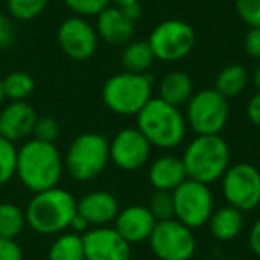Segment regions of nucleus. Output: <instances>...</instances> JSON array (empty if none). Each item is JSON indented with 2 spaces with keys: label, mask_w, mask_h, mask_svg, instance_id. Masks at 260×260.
<instances>
[{
  "label": "nucleus",
  "mask_w": 260,
  "mask_h": 260,
  "mask_svg": "<svg viewBox=\"0 0 260 260\" xmlns=\"http://www.w3.org/2000/svg\"><path fill=\"white\" fill-rule=\"evenodd\" d=\"M64 171V159L54 143L30 138L16 152V177L32 192L57 187Z\"/></svg>",
  "instance_id": "1"
},
{
  "label": "nucleus",
  "mask_w": 260,
  "mask_h": 260,
  "mask_svg": "<svg viewBox=\"0 0 260 260\" xmlns=\"http://www.w3.org/2000/svg\"><path fill=\"white\" fill-rule=\"evenodd\" d=\"M77 214V200L62 187L34 192L25 209L27 226L40 235H59L70 228Z\"/></svg>",
  "instance_id": "2"
},
{
  "label": "nucleus",
  "mask_w": 260,
  "mask_h": 260,
  "mask_svg": "<svg viewBox=\"0 0 260 260\" xmlns=\"http://www.w3.org/2000/svg\"><path fill=\"white\" fill-rule=\"evenodd\" d=\"M138 130L155 148L173 150L182 145L187 134V121L180 107L164 102L162 98H152L138 112Z\"/></svg>",
  "instance_id": "3"
},
{
  "label": "nucleus",
  "mask_w": 260,
  "mask_h": 260,
  "mask_svg": "<svg viewBox=\"0 0 260 260\" xmlns=\"http://www.w3.org/2000/svg\"><path fill=\"white\" fill-rule=\"evenodd\" d=\"M182 162L187 178L210 185L221 180L230 168V146L221 134L196 136L185 146Z\"/></svg>",
  "instance_id": "4"
},
{
  "label": "nucleus",
  "mask_w": 260,
  "mask_h": 260,
  "mask_svg": "<svg viewBox=\"0 0 260 260\" xmlns=\"http://www.w3.org/2000/svg\"><path fill=\"white\" fill-rule=\"evenodd\" d=\"M152 98V77L148 73H116L102 87L105 107L119 116H138Z\"/></svg>",
  "instance_id": "5"
},
{
  "label": "nucleus",
  "mask_w": 260,
  "mask_h": 260,
  "mask_svg": "<svg viewBox=\"0 0 260 260\" xmlns=\"http://www.w3.org/2000/svg\"><path fill=\"white\" fill-rule=\"evenodd\" d=\"M62 159L66 173L73 180L91 182L100 177L111 162L109 141L98 132H84L73 139Z\"/></svg>",
  "instance_id": "6"
},
{
  "label": "nucleus",
  "mask_w": 260,
  "mask_h": 260,
  "mask_svg": "<svg viewBox=\"0 0 260 260\" xmlns=\"http://www.w3.org/2000/svg\"><path fill=\"white\" fill-rule=\"evenodd\" d=\"M185 105V121L196 136H216L226 126L230 114L228 98L217 93L214 87L194 91Z\"/></svg>",
  "instance_id": "7"
},
{
  "label": "nucleus",
  "mask_w": 260,
  "mask_h": 260,
  "mask_svg": "<svg viewBox=\"0 0 260 260\" xmlns=\"http://www.w3.org/2000/svg\"><path fill=\"white\" fill-rule=\"evenodd\" d=\"M148 43L157 61L177 62L192 52L196 45V34L187 22L170 18L153 27Z\"/></svg>",
  "instance_id": "8"
},
{
  "label": "nucleus",
  "mask_w": 260,
  "mask_h": 260,
  "mask_svg": "<svg viewBox=\"0 0 260 260\" xmlns=\"http://www.w3.org/2000/svg\"><path fill=\"white\" fill-rule=\"evenodd\" d=\"M175 219L191 230L209 223L214 212V194L210 187L202 182L187 178L173 192Z\"/></svg>",
  "instance_id": "9"
},
{
  "label": "nucleus",
  "mask_w": 260,
  "mask_h": 260,
  "mask_svg": "<svg viewBox=\"0 0 260 260\" xmlns=\"http://www.w3.org/2000/svg\"><path fill=\"white\" fill-rule=\"evenodd\" d=\"M221 189L226 205L249 212L260 205V170L253 164H230L221 177Z\"/></svg>",
  "instance_id": "10"
},
{
  "label": "nucleus",
  "mask_w": 260,
  "mask_h": 260,
  "mask_svg": "<svg viewBox=\"0 0 260 260\" xmlns=\"http://www.w3.org/2000/svg\"><path fill=\"white\" fill-rule=\"evenodd\" d=\"M148 242L159 260H191L196 251L194 232L177 219L157 221Z\"/></svg>",
  "instance_id": "11"
},
{
  "label": "nucleus",
  "mask_w": 260,
  "mask_h": 260,
  "mask_svg": "<svg viewBox=\"0 0 260 260\" xmlns=\"http://www.w3.org/2000/svg\"><path fill=\"white\" fill-rule=\"evenodd\" d=\"M98 38L94 25L82 16L66 18L57 29V43L62 54L73 61H87L96 54Z\"/></svg>",
  "instance_id": "12"
},
{
  "label": "nucleus",
  "mask_w": 260,
  "mask_h": 260,
  "mask_svg": "<svg viewBox=\"0 0 260 260\" xmlns=\"http://www.w3.org/2000/svg\"><path fill=\"white\" fill-rule=\"evenodd\" d=\"M152 145L138 130V126H126L109 141V157L116 168L123 171L141 170L150 159Z\"/></svg>",
  "instance_id": "13"
},
{
  "label": "nucleus",
  "mask_w": 260,
  "mask_h": 260,
  "mask_svg": "<svg viewBox=\"0 0 260 260\" xmlns=\"http://www.w3.org/2000/svg\"><path fill=\"white\" fill-rule=\"evenodd\" d=\"M86 260H130L132 244L125 241L114 226H93L82 234Z\"/></svg>",
  "instance_id": "14"
},
{
  "label": "nucleus",
  "mask_w": 260,
  "mask_h": 260,
  "mask_svg": "<svg viewBox=\"0 0 260 260\" xmlns=\"http://www.w3.org/2000/svg\"><path fill=\"white\" fill-rule=\"evenodd\" d=\"M38 114L29 102H11L0 111V136L11 143L32 138Z\"/></svg>",
  "instance_id": "15"
},
{
  "label": "nucleus",
  "mask_w": 260,
  "mask_h": 260,
  "mask_svg": "<svg viewBox=\"0 0 260 260\" xmlns=\"http://www.w3.org/2000/svg\"><path fill=\"white\" fill-rule=\"evenodd\" d=\"M155 223V217L146 205H128L118 212L114 219V230L128 244H138L148 241Z\"/></svg>",
  "instance_id": "16"
},
{
  "label": "nucleus",
  "mask_w": 260,
  "mask_h": 260,
  "mask_svg": "<svg viewBox=\"0 0 260 260\" xmlns=\"http://www.w3.org/2000/svg\"><path fill=\"white\" fill-rule=\"evenodd\" d=\"M96 34L102 41L111 47H125L134 40L136 23L121 11L118 6H109L96 15Z\"/></svg>",
  "instance_id": "17"
},
{
  "label": "nucleus",
  "mask_w": 260,
  "mask_h": 260,
  "mask_svg": "<svg viewBox=\"0 0 260 260\" xmlns=\"http://www.w3.org/2000/svg\"><path fill=\"white\" fill-rule=\"evenodd\" d=\"M118 212L119 203L109 191H91L77 200V214H80L91 224V228L114 223Z\"/></svg>",
  "instance_id": "18"
},
{
  "label": "nucleus",
  "mask_w": 260,
  "mask_h": 260,
  "mask_svg": "<svg viewBox=\"0 0 260 260\" xmlns=\"http://www.w3.org/2000/svg\"><path fill=\"white\" fill-rule=\"evenodd\" d=\"M148 180L155 191L173 192L182 182L187 180L182 157L175 155H162L150 164Z\"/></svg>",
  "instance_id": "19"
},
{
  "label": "nucleus",
  "mask_w": 260,
  "mask_h": 260,
  "mask_svg": "<svg viewBox=\"0 0 260 260\" xmlns=\"http://www.w3.org/2000/svg\"><path fill=\"white\" fill-rule=\"evenodd\" d=\"M207 224L210 228V234L217 241H232L239 237L244 228V212L232 205H224L214 210Z\"/></svg>",
  "instance_id": "20"
},
{
  "label": "nucleus",
  "mask_w": 260,
  "mask_h": 260,
  "mask_svg": "<svg viewBox=\"0 0 260 260\" xmlns=\"http://www.w3.org/2000/svg\"><path fill=\"white\" fill-rule=\"evenodd\" d=\"M192 94H194V82L182 70H173V72L166 73L159 86V98H162L164 102L175 105V107L185 105L191 100Z\"/></svg>",
  "instance_id": "21"
},
{
  "label": "nucleus",
  "mask_w": 260,
  "mask_h": 260,
  "mask_svg": "<svg viewBox=\"0 0 260 260\" xmlns=\"http://www.w3.org/2000/svg\"><path fill=\"white\" fill-rule=\"evenodd\" d=\"M155 55L145 40H132L123 47L121 52V66L123 72L128 73H146L155 62Z\"/></svg>",
  "instance_id": "22"
},
{
  "label": "nucleus",
  "mask_w": 260,
  "mask_h": 260,
  "mask_svg": "<svg viewBox=\"0 0 260 260\" xmlns=\"http://www.w3.org/2000/svg\"><path fill=\"white\" fill-rule=\"evenodd\" d=\"M249 82V73L242 64H228L217 73L214 89L224 98H235L246 89Z\"/></svg>",
  "instance_id": "23"
},
{
  "label": "nucleus",
  "mask_w": 260,
  "mask_h": 260,
  "mask_svg": "<svg viewBox=\"0 0 260 260\" xmlns=\"http://www.w3.org/2000/svg\"><path fill=\"white\" fill-rule=\"evenodd\" d=\"M47 260H86L82 235L75 232H62L48 248Z\"/></svg>",
  "instance_id": "24"
},
{
  "label": "nucleus",
  "mask_w": 260,
  "mask_h": 260,
  "mask_svg": "<svg viewBox=\"0 0 260 260\" xmlns=\"http://www.w3.org/2000/svg\"><path fill=\"white\" fill-rule=\"evenodd\" d=\"M27 224L25 210L13 202L0 203V237L16 239Z\"/></svg>",
  "instance_id": "25"
},
{
  "label": "nucleus",
  "mask_w": 260,
  "mask_h": 260,
  "mask_svg": "<svg viewBox=\"0 0 260 260\" xmlns=\"http://www.w3.org/2000/svg\"><path fill=\"white\" fill-rule=\"evenodd\" d=\"M36 82L27 72H11L2 79V89L4 96L11 102L27 100L34 93Z\"/></svg>",
  "instance_id": "26"
},
{
  "label": "nucleus",
  "mask_w": 260,
  "mask_h": 260,
  "mask_svg": "<svg viewBox=\"0 0 260 260\" xmlns=\"http://www.w3.org/2000/svg\"><path fill=\"white\" fill-rule=\"evenodd\" d=\"M50 0H6V8L13 20L30 22L47 9Z\"/></svg>",
  "instance_id": "27"
},
{
  "label": "nucleus",
  "mask_w": 260,
  "mask_h": 260,
  "mask_svg": "<svg viewBox=\"0 0 260 260\" xmlns=\"http://www.w3.org/2000/svg\"><path fill=\"white\" fill-rule=\"evenodd\" d=\"M16 152L15 143L0 136V187H4L13 177H16Z\"/></svg>",
  "instance_id": "28"
},
{
  "label": "nucleus",
  "mask_w": 260,
  "mask_h": 260,
  "mask_svg": "<svg viewBox=\"0 0 260 260\" xmlns=\"http://www.w3.org/2000/svg\"><path fill=\"white\" fill-rule=\"evenodd\" d=\"M148 210L155 221H166L175 219V205H173V194L166 191H155L148 202Z\"/></svg>",
  "instance_id": "29"
},
{
  "label": "nucleus",
  "mask_w": 260,
  "mask_h": 260,
  "mask_svg": "<svg viewBox=\"0 0 260 260\" xmlns=\"http://www.w3.org/2000/svg\"><path fill=\"white\" fill-rule=\"evenodd\" d=\"M64 6L72 13H75V16H96L104 11L105 8L111 6V0H62Z\"/></svg>",
  "instance_id": "30"
},
{
  "label": "nucleus",
  "mask_w": 260,
  "mask_h": 260,
  "mask_svg": "<svg viewBox=\"0 0 260 260\" xmlns=\"http://www.w3.org/2000/svg\"><path fill=\"white\" fill-rule=\"evenodd\" d=\"M59 136V123L52 116H38L32 130V138L38 141L54 143Z\"/></svg>",
  "instance_id": "31"
},
{
  "label": "nucleus",
  "mask_w": 260,
  "mask_h": 260,
  "mask_svg": "<svg viewBox=\"0 0 260 260\" xmlns=\"http://www.w3.org/2000/svg\"><path fill=\"white\" fill-rule=\"evenodd\" d=\"M237 16L251 29L260 27V0H234Z\"/></svg>",
  "instance_id": "32"
},
{
  "label": "nucleus",
  "mask_w": 260,
  "mask_h": 260,
  "mask_svg": "<svg viewBox=\"0 0 260 260\" xmlns=\"http://www.w3.org/2000/svg\"><path fill=\"white\" fill-rule=\"evenodd\" d=\"M15 23L8 15L0 13V50L2 48H9L15 43Z\"/></svg>",
  "instance_id": "33"
},
{
  "label": "nucleus",
  "mask_w": 260,
  "mask_h": 260,
  "mask_svg": "<svg viewBox=\"0 0 260 260\" xmlns=\"http://www.w3.org/2000/svg\"><path fill=\"white\" fill-rule=\"evenodd\" d=\"M0 260H23V251L16 239L0 237Z\"/></svg>",
  "instance_id": "34"
},
{
  "label": "nucleus",
  "mask_w": 260,
  "mask_h": 260,
  "mask_svg": "<svg viewBox=\"0 0 260 260\" xmlns=\"http://www.w3.org/2000/svg\"><path fill=\"white\" fill-rule=\"evenodd\" d=\"M244 52L251 59L260 61V27H251L244 36Z\"/></svg>",
  "instance_id": "35"
},
{
  "label": "nucleus",
  "mask_w": 260,
  "mask_h": 260,
  "mask_svg": "<svg viewBox=\"0 0 260 260\" xmlns=\"http://www.w3.org/2000/svg\"><path fill=\"white\" fill-rule=\"evenodd\" d=\"M246 114L248 119L255 126H260V91H256L251 98H249L248 105H246Z\"/></svg>",
  "instance_id": "36"
},
{
  "label": "nucleus",
  "mask_w": 260,
  "mask_h": 260,
  "mask_svg": "<svg viewBox=\"0 0 260 260\" xmlns=\"http://www.w3.org/2000/svg\"><path fill=\"white\" fill-rule=\"evenodd\" d=\"M249 248L256 256H260V217L253 223L249 230Z\"/></svg>",
  "instance_id": "37"
},
{
  "label": "nucleus",
  "mask_w": 260,
  "mask_h": 260,
  "mask_svg": "<svg viewBox=\"0 0 260 260\" xmlns=\"http://www.w3.org/2000/svg\"><path fill=\"white\" fill-rule=\"evenodd\" d=\"M121 11L126 15V18H130L132 22H139V18H141L143 15V9H141V4H128V6H121Z\"/></svg>",
  "instance_id": "38"
},
{
  "label": "nucleus",
  "mask_w": 260,
  "mask_h": 260,
  "mask_svg": "<svg viewBox=\"0 0 260 260\" xmlns=\"http://www.w3.org/2000/svg\"><path fill=\"white\" fill-rule=\"evenodd\" d=\"M253 84H255L256 91H260V61H258V64H256L255 72H253Z\"/></svg>",
  "instance_id": "39"
},
{
  "label": "nucleus",
  "mask_w": 260,
  "mask_h": 260,
  "mask_svg": "<svg viewBox=\"0 0 260 260\" xmlns=\"http://www.w3.org/2000/svg\"><path fill=\"white\" fill-rule=\"evenodd\" d=\"M138 2H141V0H111V4L118 6V8H121V6H128V4H138Z\"/></svg>",
  "instance_id": "40"
},
{
  "label": "nucleus",
  "mask_w": 260,
  "mask_h": 260,
  "mask_svg": "<svg viewBox=\"0 0 260 260\" xmlns=\"http://www.w3.org/2000/svg\"><path fill=\"white\" fill-rule=\"evenodd\" d=\"M4 89H2V79H0V105H2V102H4Z\"/></svg>",
  "instance_id": "41"
}]
</instances>
